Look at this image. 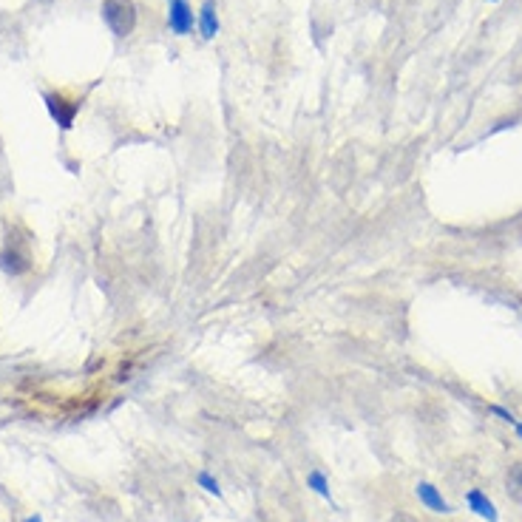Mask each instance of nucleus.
Segmentation results:
<instances>
[{
	"label": "nucleus",
	"instance_id": "obj_1",
	"mask_svg": "<svg viewBox=\"0 0 522 522\" xmlns=\"http://www.w3.org/2000/svg\"><path fill=\"white\" fill-rule=\"evenodd\" d=\"M32 244H29V236L23 233L20 236L18 230H12L6 236V242L0 247V270L6 276H26L32 270Z\"/></svg>",
	"mask_w": 522,
	"mask_h": 522
},
{
	"label": "nucleus",
	"instance_id": "obj_2",
	"mask_svg": "<svg viewBox=\"0 0 522 522\" xmlns=\"http://www.w3.org/2000/svg\"><path fill=\"white\" fill-rule=\"evenodd\" d=\"M103 20L114 37H128L137 29V6L134 0H103Z\"/></svg>",
	"mask_w": 522,
	"mask_h": 522
},
{
	"label": "nucleus",
	"instance_id": "obj_3",
	"mask_svg": "<svg viewBox=\"0 0 522 522\" xmlns=\"http://www.w3.org/2000/svg\"><path fill=\"white\" fill-rule=\"evenodd\" d=\"M43 100H46V108H49L52 120L57 122L63 131H69L71 125H74L77 111H80V103H77V100H71L69 94H63V91H46V94H43Z\"/></svg>",
	"mask_w": 522,
	"mask_h": 522
},
{
	"label": "nucleus",
	"instance_id": "obj_4",
	"mask_svg": "<svg viewBox=\"0 0 522 522\" xmlns=\"http://www.w3.org/2000/svg\"><path fill=\"white\" fill-rule=\"evenodd\" d=\"M168 26L174 35H191L193 32V12L188 6V0H171L168 9Z\"/></svg>",
	"mask_w": 522,
	"mask_h": 522
},
{
	"label": "nucleus",
	"instance_id": "obj_5",
	"mask_svg": "<svg viewBox=\"0 0 522 522\" xmlns=\"http://www.w3.org/2000/svg\"><path fill=\"white\" fill-rule=\"evenodd\" d=\"M466 505H469L471 511L480 517V520L486 522H500V514H497V508H494V503L488 500L486 494L480 491V488H471L469 494H466Z\"/></svg>",
	"mask_w": 522,
	"mask_h": 522
},
{
	"label": "nucleus",
	"instance_id": "obj_6",
	"mask_svg": "<svg viewBox=\"0 0 522 522\" xmlns=\"http://www.w3.org/2000/svg\"><path fill=\"white\" fill-rule=\"evenodd\" d=\"M415 491H418L420 503L426 505V508H429L432 514H452V505L443 500V494H440V491H437L432 483H418V488H415Z\"/></svg>",
	"mask_w": 522,
	"mask_h": 522
},
{
	"label": "nucleus",
	"instance_id": "obj_7",
	"mask_svg": "<svg viewBox=\"0 0 522 522\" xmlns=\"http://www.w3.org/2000/svg\"><path fill=\"white\" fill-rule=\"evenodd\" d=\"M505 494L517 505H522V460L511 463L505 471Z\"/></svg>",
	"mask_w": 522,
	"mask_h": 522
},
{
	"label": "nucleus",
	"instance_id": "obj_8",
	"mask_svg": "<svg viewBox=\"0 0 522 522\" xmlns=\"http://www.w3.org/2000/svg\"><path fill=\"white\" fill-rule=\"evenodd\" d=\"M199 32H202L205 40L216 37V32H219V18H216V6L213 3H205L202 12H199Z\"/></svg>",
	"mask_w": 522,
	"mask_h": 522
},
{
	"label": "nucleus",
	"instance_id": "obj_9",
	"mask_svg": "<svg viewBox=\"0 0 522 522\" xmlns=\"http://www.w3.org/2000/svg\"><path fill=\"white\" fill-rule=\"evenodd\" d=\"M307 486L313 488L315 494H321L324 500H332L330 483H327V477H324L321 471H310V474H307Z\"/></svg>",
	"mask_w": 522,
	"mask_h": 522
},
{
	"label": "nucleus",
	"instance_id": "obj_10",
	"mask_svg": "<svg viewBox=\"0 0 522 522\" xmlns=\"http://www.w3.org/2000/svg\"><path fill=\"white\" fill-rule=\"evenodd\" d=\"M196 480H199V486L205 488L208 494H216V497H222V488H219V483H216V480L210 477L208 471H202V474H199Z\"/></svg>",
	"mask_w": 522,
	"mask_h": 522
},
{
	"label": "nucleus",
	"instance_id": "obj_11",
	"mask_svg": "<svg viewBox=\"0 0 522 522\" xmlns=\"http://www.w3.org/2000/svg\"><path fill=\"white\" fill-rule=\"evenodd\" d=\"M488 412H491V415H497V418H503L505 423H517V418H514L508 409H503V406H488Z\"/></svg>",
	"mask_w": 522,
	"mask_h": 522
},
{
	"label": "nucleus",
	"instance_id": "obj_12",
	"mask_svg": "<svg viewBox=\"0 0 522 522\" xmlns=\"http://www.w3.org/2000/svg\"><path fill=\"white\" fill-rule=\"evenodd\" d=\"M389 522H418V520H415L412 514H395Z\"/></svg>",
	"mask_w": 522,
	"mask_h": 522
},
{
	"label": "nucleus",
	"instance_id": "obj_13",
	"mask_svg": "<svg viewBox=\"0 0 522 522\" xmlns=\"http://www.w3.org/2000/svg\"><path fill=\"white\" fill-rule=\"evenodd\" d=\"M514 429H517V437L522 440V423H514Z\"/></svg>",
	"mask_w": 522,
	"mask_h": 522
},
{
	"label": "nucleus",
	"instance_id": "obj_14",
	"mask_svg": "<svg viewBox=\"0 0 522 522\" xmlns=\"http://www.w3.org/2000/svg\"><path fill=\"white\" fill-rule=\"evenodd\" d=\"M26 522H43V520H40V517H37V514H35V517H29V520H26Z\"/></svg>",
	"mask_w": 522,
	"mask_h": 522
},
{
	"label": "nucleus",
	"instance_id": "obj_15",
	"mask_svg": "<svg viewBox=\"0 0 522 522\" xmlns=\"http://www.w3.org/2000/svg\"><path fill=\"white\" fill-rule=\"evenodd\" d=\"M37 3H54V0H37Z\"/></svg>",
	"mask_w": 522,
	"mask_h": 522
}]
</instances>
